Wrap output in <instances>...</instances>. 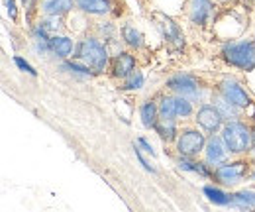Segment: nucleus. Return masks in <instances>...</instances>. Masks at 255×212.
<instances>
[{
    "label": "nucleus",
    "instance_id": "obj_22",
    "mask_svg": "<svg viewBox=\"0 0 255 212\" xmlns=\"http://www.w3.org/2000/svg\"><path fill=\"white\" fill-rule=\"evenodd\" d=\"M232 205H240L246 209H255V193L254 191H240L236 195H232Z\"/></svg>",
    "mask_w": 255,
    "mask_h": 212
},
{
    "label": "nucleus",
    "instance_id": "obj_19",
    "mask_svg": "<svg viewBox=\"0 0 255 212\" xmlns=\"http://www.w3.org/2000/svg\"><path fill=\"white\" fill-rule=\"evenodd\" d=\"M179 167L183 171H192V173H198L202 177H214V171H208V167L200 161H194L192 157H181L179 159Z\"/></svg>",
    "mask_w": 255,
    "mask_h": 212
},
{
    "label": "nucleus",
    "instance_id": "obj_8",
    "mask_svg": "<svg viewBox=\"0 0 255 212\" xmlns=\"http://www.w3.org/2000/svg\"><path fill=\"white\" fill-rule=\"evenodd\" d=\"M222 122H224V116L222 112L216 108V104L212 106V104H204L198 112H196V124L204 130V132H208V134H216L220 128H222Z\"/></svg>",
    "mask_w": 255,
    "mask_h": 212
},
{
    "label": "nucleus",
    "instance_id": "obj_17",
    "mask_svg": "<svg viewBox=\"0 0 255 212\" xmlns=\"http://www.w3.org/2000/svg\"><path fill=\"white\" fill-rule=\"evenodd\" d=\"M73 6H77L75 0H45L43 2V12L47 16L57 18V16H63L67 12H71Z\"/></svg>",
    "mask_w": 255,
    "mask_h": 212
},
{
    "label": "nucleus",
    "instance_id": "obj_9",
    "mask_svg": "<svg viewBox=\"0 0 255 212\" xmlns=\"http://www.w3.org/2000/svg\"><path fill=\"white\" fill-rule=\"evenodd\" d=\"M220 94H222L224 98H228L232 104H236L238 108H246V106L250 104V94L246 92V89H244L240 83H236V81H232V79L222 81V85H220Z\"/></svg>",
    "mask_w": 255,
    "mask_h": 212
},
{
    "label": "nucleus",
    "instance_id": "obj_3",
    "mask_svg": "<svg viewBox=\"0 0 255 212\" xmlns=\"http://www.w3.org/2000/svg\"><path fill=\"white\" fill-rule=\"evenodd\" d=\"M222 140L226 144V150L234 155L246 153L252 150V130L238 120L228 122L222 128Z\"/></svg>",
    "mask_w": 255,
    "mask_h": 212
},
{
    "label": "nucleus",
    "instance_id": "obj_30",
    "mask_svg": "<svg viewBox=\"0 0 255 212\" xmlns=\"http://www.w3.org/2000/svg\"><path fill=\"white\" fill-rule=\"evenodd\" d=\"M252 179H255V169H254V173H252Z\"/></svg>",
    "mask_w": 255,
    "mask_h": 212
},
{
    "label": "nucleus",
    "instance_id": "obj_5",
    "mask_svg": "<svg viewBox=\"0 0 255 212\" xmlns=\"http://www.w3.org/2000/svg\"><path fill=\"white\" fill-rule=\"evenodd\" d=\"M159 114L171 118H187L192 114L191 100L183 94L179 96H163L159 102Z\"/></svg>",
    "mask_w": 255,
    "mask_h": 212
},
{
    "label": "nucleus",
    "instance_id": "obj_25",
    "mask_svg": "<svg viewBox=\"0 0 255 212\" xmlns=\"http://www.w3.org/2000/svg\"><path fill=\"white\" fill-rule=\"evenodd\" d=\"M14 63H16V65H18V67H20V69H22L24 73H30V75H35V71H33L32 65H30L28 61H24L22 57H16V59H14Z\"/></svg>",
    "mask_w": 255,
    "mask_h": 212
},
{
    "label": "nucleus",
    "instance_id": "obj_12",
    "mask_svg": "<svg viewBox=\"0 0 255 212\" xmlns=\"http://www.w3.org/2000/svg\"><path fill=\"white\" fill-rule=\"evenodd\" d=\"M133 71H135V59H133V55L122 51V53H118L112 59V75L116 79H126Z\"/></svg>",
    "mask_w": 255,
    "mask_h": 212
},
{
    "label": "nucleus",
    "instance_id": "obj_23",
    "mask_svg": "<svg viewBox=\"0 0 255 212\" xmlns=\"http://www.w3.org/2000/svg\"><path fill=\"white\" fill-rule=\"evenodd\" d=\"M216 108L222 112L224 118H236V114H238V110H240L236 104H232L228 98H224L222 94H220V98L216 100Z\"/></svg>",
    "mask_w": 255,
    "mask_h": 212
},
{
    "label": "nucleus",
    "instance_id": "obj_31",
    "mask_svg": "<svg viewBox=\"0 0 255 212\" xmlns=\"http://www.w3.org/2000/svg\"><path fill=\"white\" fill-rule=\"evenodd\" d=\"M24 2H28V0H24Z\"/></svg>",
    "mask_w": 255,
    "mask_h": 212
},
{
    "label": "nucleus",
    "instance_id": "obj_11",
    "mask_svg": "<svg viewBox=\"0 0 255 212\" xmlns=\"http://www.w3.org/2000/svg\"><path fill=\"white\" fill-rule=\"evenodd\" d=\"M226 153H228V150H226L224 140L222 138H216V136L212 134V138H208V140H206V146H204L206 163H208V165H218V163H222Z\"/></svg>",
    "mask_w": 255,
    "mask_h": 212
},
{
    "label": "nucleus",
    "instance_id": "obj_2",
    "mask_svg": "<svg viewBox=\"0 0 255 212\" xmlns=\"http://www.w3.org/2000/svg\"><path fill=\"white\" fill-rule=\"evenodd\" d=\"M222 57L232 67H238L242 71H254L255 69V43L254 41H234L226 43L222 47Z\"/></svg>",
    "mask_w": 255,
    "mask_h": 212
},
{
    "label": "nucleus",
    "instance_id": "obj_1",
    "mask_svg": "<svg viewBox=\"0 0 255 212\" xmlns=\"http://www.w3.org/2000/svg\"><path fill=\"white\" fill-rule=\"evenodd\" d=\"M75 59L85 63L93 73H102L108 65V51L106 47L95 39V37H87L83 39L79 45H77V51H75Z\"/></svg>",
    "mask_w": 255,
    "mask_h": 212
},
{
    "label": "nucleus",
    "instance_id": "obj_15",
    "mask_svg": "<svg viewBox=\"0 0 255 212\" xmlns=\"http://www.w3.org/2000/svg\"><path fill=\"white\" fill-rule=\"evenodd\" d=\"M153 128H155V132L159 134V138L163 142H171V140L177 138V122H175V118H171V116L159 114V118H157Z\"/></svg>",
    "mask_w": 255,
    "mask_h": 212
},
{
    "label": "nucleus",
    "instance_id": "obj_16",
    "mask_svg": "<svg viewBox=\"0 0 255 212\" xmlns=\"http://www.w3.org/2000/svg\"><path fill=\"white\" fill-rule=\"evenodd\" d=\"M47 47L61 59H67L71 53H73V41L65 35H51L47 39Z\"/></svg>",
    "mask_w": 255,
    "mask_h": 212
},
{
    "label": "nucleus",
    "instance_id": "obj_29",
    "mask_svg": "<svg viewBox=\"0 0 255 212\" xmlns=\"http://www.w3.org/2000/svg\"><path fill=\"white\" fill-rule=\"evenodd\" d=\"M252 150H255V130L252 132Z\"/></svg>",
    "mask_w": 255,
    "mask_h": 212
},
{
    "label": "nucleus",
    "instance_id": "obj_18",
    "mask_svg": "<svg viewBox=\"0 0 255 212\" xmlns=\"http://www.w3.org/2000/svg\"><path fill=\"white\" fill-rule=\"evenodd\" d=\"M139 116H141V122L145 128H153L157 118H159V106L153 100H145L139 108Z\"/></svg>",
    "mask_w": 255,
    "mask_h": 212
},
{
    "label": "nucleus",
    "instance_id": "obj_21",
    "mask_svg": "<svg viewBox=\"0 0 255 212\" xmlns=\"http://www.w3.org/2000/svg\"><path fill=\"white\" fill-rule=\"evenodd\" d=\"M122 39L126 41L129 47H141L143 45V35L135 30L131 24H124L122 26Z\"/></svg>",
    "mask_w": 255,
    "mask_h": 212
},
{
    "label": "nucleus",
    "instance_id": "obj_13",
    "mask_svg": "<svg viewBox=\"0 0 255 212\" xmlns=\"http://www.w3.org/2000/svg\"><path fill=\"white\" fill-rule=\"evenodd\" d=\"M212 14V2L210 0H191L189 4V16H191L192 24L204 26L208 22Z\"/></svg>",
    "mask_w": 255,
    "mask_h": 212
},
{
    "label": "nucleus",
    "instance_id": "obj_7",
    "mask_svg": "<svg viewBox=\"0 0 255 212\" xmlns=\"http://www.w3.org/2000/svg\"><path fill=\"white\" fill-rule=\"evenodd\" d=\"M248 175V163L246 161H232V163H222L214 169L216 181L224 185H236Z\"/></svg>",
    "mask_w": 255,
    "mask_h": 212
},
{
    "label": "nucleus",
    "instance_id": "obj_27",
    "mask_svg": "<svg viewBox=\"0 0 255 212\" xmlns=\"http://www.w3.org/2000/svg\"><path fill=\"white\" fill-rule=\"evenodd\" d=\"M137 144H139V146H141V148H143V150H145L147 153L155 155V152H153V148H151V144H149V142H147L145 138H139V140H137Z\"/></svg>",
    "mask_w": 255,
    "mask_h": 212
},
{
    "label": "nucleus",
    "instance_id": "obj_4",
    "mask_svg": "<svg viewBox=\"0 0 255 212\" xmlns=\"http://www.w3.org/2000/svg\"><path fill=\"white\" fill-rule=\"evenodd\" d=\"M206 138L198 130H185L177 138V152L181 157H196L200 152H204Z\"/></svg>",
    "mask_w": 255,
    "mask_h": 212
},
{
    "label": "nucleus",
    "instance_id": "obj_14",
    "mask_svg": "<svg viewBox=\"0 0 255 212\" xmlns=\"http://www.w3.org/2000/svg\"><path fill=\"white\" fill-rule=\"evenodd\" d=\"M77 8L91 16H104L110 12V0H75Z\"/></svg>",
    "mask_w": 255,
    "mask_h": 212
},
{
    "label": "nucleus",
    "instance_id": "obj_6",
    "mask_svg": "<svg viewBox=\"0 0 255 212\" xmlns=\"http://www.w3.org/2000/svg\"><path fill=\"white\" fill-rule=\"evenodd\" d=\"M155 18H157V26H159L165 41H167L169 45H173L175 49L185 47V33L181 30V26H179L173 18H169V16H165V14H155Z\"/></svg>",
    "mask_w": 255,
    "mask_h": 212
},
{
    "label": "nucleus",
    "instance_id": "obj_24",
    "mask_svg": "<svg viewBox=\"0 0 255 212\" xmlns=\"http://www.w3.org/2000/svg\"><path fill=\"white\" fill-rule=\"evenodd\" d=\"M143 87V75L139 73V71H133L129 77L124 79V91H137V89H141Z\"/></svg>",
    "mask_w": 255,
    "mask_h": 212
},
{
    "label": "nucleus",
    "instance_id": "obj_26",
    "mask_svg": "<svg viewBox=\"0 0 255 212\" xmlns=\"http://www.w3.org/2000/svg\"><path fill=\"white\" fill-rule=\"evenodd\" d=\"M135 157H137V159H139V163H141V165H143V167H145V169H147V171H151V173H155V167H151V165H149V163H147V159H145V157H143V155H141V150H139V148H137V146H135Z\"/></svg>",
    "mask_w": 255,
    "mask_h": 212
},
{
    "label": "nucleus",
    "instance_id": "obj_28",
    "mask_svg": "<svg viewBox=\"0 0 255 212\" xmlns=\"http://www.w3.org/2000/svg\"><path fill=\"white\" fill-rule=\"evenodd\" d=\"M6 6H8V14H10V18L16 20V4H14V0H6Z\"/></svg>",
    "mask_w": 255,
    "mask_h": 212
},
{
    "label": "nucleus",
    "instance_id": "obj_20",
    "mask_svg": "<svg viewBox=\"0 0 255 212\" xmlns=\"http://www.w3.org/2000/svg\"><path fill=\"white\" fill-rule=\"evenodd\" d=\"M204 195L208 197V201L210 203H214V205H220V207H224V205H232V195H228V193H224V191H220L218 187H204Z\"/></svg>",
    "mask_w": 255,
    "mask_h": 212
},
{
    "label": "nucleus",
    "instance_id": "obj_10",
    "mask_svg": "<svg viewBox=\"0 0 255 212\" xmlns=\"http://www.w3.org/2000/svg\"><path fill=\"white\" fill-rule=\"evenodd\" d=\"M167 87L177 94H183V96H192L198 92V83L196 79H192L191 75H177V77H171L167 81Z\"/></svg>",
    "mask_w": 255,
    "mask_h": 212
}]
</instances>
